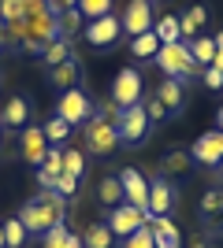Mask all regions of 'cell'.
Masks as SVG:
<instances>
[{
  "mask_svg": "<svg viewBox=\"0 0 223 248\" xmlns=\"http://www.w3.org/2000/svg\"><path fill=\"white\" fill-rule=\"evenodd\" d=\"M97 200H101L104 207L123 204V186H119V178H112V174L101 178V182H97Z\"/></svg>",
  "mask_w": 223,
  "mask_h": 248,
  "instance_id": "obj_23",
  "label": "cell"
},
{
  "mask_svg": "<svg viewBox=\"0 0 223 248\" xmlns=\"http://www.w3.org/2000/svg\"><path fill=\"white\" fill-rule=\"evenodd\" d=\"M123 30L130 37H138V33H149L156 26V15H153V0H130L127 8H123Z\"/></svg>",
  "mask_w": 223,
  "mask_h": 248,
  "instance_id": "obj_8",
  "label": "cell"
},
{
  "mask_svg": "<svg viewBox=\"0 0 223 248\" xmlns=\"http://www.w3.org/2000/svg\"><path fill=\"white\" fill-rule=\"evenodd\" d=\"M41 130H45V137H49V145H64V141H67V134H71V126H67L64 119H60V115H52V119H49V123H45Z\"/></svg>",
  "mask_w": 223,
  "mask_h": 248,
  "instance_id": "obj_30",
  "label": "cell"
},
{
  "mask_svg": "<svg viewBox=\"0 0 223 248\" xmlns=\"http://www.w3.org/2000/svg\"><path fill=\"white\" fill-rule=\"evenodd\" d=\"M64 170H67V174H74V178L86 174V159H82L78 148H64Z\"/></svg>",
  "mask_w": 223,
  "mask_h": 248,
  "instance_id": "obj_33",
  "label": "cell"
},
{
  "mask_svg": "<svg viewBox=\"0 0 223 248\" xmlns=\"http://www.w3.org/2000/svg\"><path fill=\"white\" fill-rule=\"evenodd\" d=\"M37 170H45V174L56 182V178L64 174V148H60V145H49V152H45V163L37 167Z\"/></svg>",
  "mask_w": 223,
  "mask_h": 248,
  "instance_id": "obj_29",
  "label": "cell"
},
{
  "mask_svg": "<svg viewBox=\"0 0 223 248\" xmlns=\"http://www.w3.org/2000/svg\"><path fill=\"white\" fill-rule=\"evenodd\" d=\"M190 52H193V60H197V67H212V60H216V41H212V37H193V41H190Z\"/></svg>",
  "mask_w": 223,
  "mask_h": 248,
  "instance_id": "obj_28",
  "label": "cell"
},
{
  "mask_svg": "<svg viewBox=\"0 0 223 248\" xmlns=\"http://www.w3.org/2000/svg\"><path fill=\"white\" fill-rule=\"evenodd\" d=\"M141 104H145V115H149V123H164L168 119V108L156 100V93H149V96H141Z\"/></svg>",
  "mask_w": 223,
  "mask_h": 248,
  "instance_id": "obj_34",
  "label": "cell"
},
{
  "mask_svg": "<svg viewBox=\"0 0 223 248\" xmlns=\"http://www.w3.org/2000/svg\"><path fill=\"white\" fill-rule=\"evenodd\" d=\"M19 222L26 226V233H49L52 226L67 222V197L60 193H37L19 207Z\"/></svg>",
  "mask_w": 223,
  "mask_h": 248,
  "instance_id": "obj_1",
  "label": "cell"
},
{
  "mask_svg": "<svg viewBox=\"0 0 223 248\" xmlns=\"http://www.w3.org/2000/svg\"><path fill=\"white\" fill-rule=\"evenodd\" d=\"M19 152H22V163H26V167H41V163H45V152H49V137H45L41 126H22Z\"/></svg>",
  "mask_w": 223,
  "mask_h": 248,
  "instance_id": "obj_10",
  "label": "cell"
},
{
  "mask_svg": "<svg viewBox=\"0 0 223 248\" xmlns=\"http://www.w3.org/2000/svg\"><path fill=\"white\" fill-rule=\"evenodd\" d=\"M190 248H212V245H208V241H193Z\"/></svg>",
  "mask_w": 223,
  "mask_h": 248,
  "instance_id": "obj_43",
  "label": "cell"
},
{
  "mask_svg": "<svg viewBox=\"0 0 223 248\" xmlns=\"http://www.w3.org/2000/svg\"><path fill=\"white\" fill-rule=\"evenodd\" d=\"M153 33L160 37V45H175V41H182L179 15H160V19H156V26H153Z\"/></svg>",
  "mask_w": 223,
  "mask_h": 248,
  "instance_id": "obj_25",
  "label": "cell"
},
{
  "mask_svg": "<svg viewBox=\"0 0 223 248\" xmlns=\"http://www.w3.org/2000/svg\"><path fill=\"white\" fill-rule=\"evenodd\" d=\"M216 170H220V174H223V159H220V167H216Z\"/></svg>",
  "mask_w": 223,
  "mask_h": 248,
  "instance_id": "obj_45",
  "label": "cell"
},
{
  "mask_svg": "<svg viewBox=\"0 0 223 248\" xmlns=\"http://www.w3.org/2000/svg\"><path fill=\"white\" fill-rule=\"evenodd\" d=\"M216 130L223 134V104H220V111H216Z\"/></svg>",
  "mask_w": 223,
  "mask_h": 248,
  "instance_id": "obj_41",
  "label": "cell"
},
{
  "mask_svg": "<svg viewBox=\"0 0 223 248\" xmlns=\"http://www.w3.org/2000/svg\"><path fill=\"white\" fill-rule=\"evenodd\" d=\"M26 119H30V104L22 100V96H11V100L0 108V123L11 126V130H22V126H26Z\"/></svg>",
  "mask_w": 223,
  "mask_h": 248,
  "instance_id": "obj_18",
  "label": "cell"
},
{
  "mask_svg": "<svg viewBox=\"0 0 223 248\" xmlns=\"http://www.w3.org/2000/svg\"><path fill=\"white\" fill-rule=\"evenodd\" d=\"M49 8L60 15V11H71V8H78V0H49Z\"/></svg>",
  "mask_w": 223,
  "mask_h": 248,
  "instance_id": "obj_39",
  "label": "cell"
},
{
  "mask_svg": "<svg viewBox=\"0 0 223 248\" xmlns=\"http://www.w3.org/2000/svg\"><path fill=\"white\" fill-rule=\"evenodd\" d=\"M119 186H123V200L145 211L149 207V178H141L138 167H123L119 170Z\"/></svg>",
  "mask_w": 223,
  "mask_h": 248,
  "instance_id": "obj_12",
  "label": "cell"
},
{
  "mask_svg": "<svg viewBox=\"0 0 223 248\" xmlns=\"http://www.w3.org/2000/svg\"><path fill=\"white\" fill-rule=\"evenodd\" d=\"M0 248H8V245H4V222H0Z\"/></svg>",
  "mask_w": 223,
  "mask_h": 248,
  "instance_id": "obj_44",
  "label": "cell"
},
{
  "mask_svg": "<svg viewBox=\"0 0 223 248\" xmlns=\"http://www.w3.org/2000/svg\"><path fill=\"white\" fill-rule=\"evenodd\" d=\"M130 52L138 56V60H156V52H160V37L153 30L149 33H138V37H130Z\"/></svg>",
  "mask_w": 223,
  "mask_h": 248,
  "instance_id": "obj_26",
  "label": "cell"
},
{
  "mask_svg": "<svg viewBox=\"0 0 223 248\" xmlns=\"http://www.w3.org/2000/svg\"><path fill=\"white\" fill-rule=\"evenodd\" d=\"M112 241H116V233L108 222H89L82 230V248H112Z\"/></svg>",
  "mask_w": 223,
  "mask_h": 248,
  "instance_id": "obj_20",
  "label": "cell"
},
{
  "mask_svg": "<svg viewBox=\"0 0 223 248\" xmlns=\"http://www.w3.org/2000/svg\"><path fill=\"white\" fill-rule=\"evenodd\" d=\"M56 30H60V37H64V41H71L74 33H82V11H78V8L60 11V15H56Z\"/></svg>",
  "mask_w": 223,
  "mask_h": 248,
  "instance_id": "obj_27",
  "label": "cell"
},
{
  "mask_svg": "<svg viewBox=\"0 0 223 248\" xmlns=\"http://www.w3.org/2000/svg\"><path fill=\"white\" fill-rule=\"evenodd\" d=\"M190 155H193V163H201V167H220V159H223V134L220 130H205V134L190 145Z\"/></svg>",
  "mask_w": 223,
  "mask_h": 248,
  "instance_id": "obj_11",
  "label": "cell"
},
{
  "mask_svg": "<svg viewBox=\"0 0 223 248\" xmlns=\"http://www.w3.org/2000/svg\"><path fill=\"white\" fill-rule=\"evenodd\" d=\"M212 41H216V48H223V30H220V33H216Z\"/></svg>",
  "mask_w": 223,
  "mask_h": 248,
  "instance_id": "obj_42",
  "label": "cell"
},
{
  "mask_svg": "<svg viewBox=\"0 0 223 248\" xmlns=\"http://www.w3.org/2000/svg\"><path fill=\"white\" fill-rule=\"evenodd\" d=\"M78 11L82 19H101V15H112V0H78Z\"/></svg>",
  "mask_w": 223,
  "mask_h": 248,
  "instance_id": "obj_32",
  "label": "cell"
},
{
  "mask_svg": "<svg viewBox=\"0 0 223 248\" xmlns=\"http://www.w3.org/2000/svg\"><path fill=\"white\" fill-rule=\"evenodd\" d=\"M197 215H201L205 226L212 230H223V189H208L201 197V207H197Z\"/></svg>",
  "mask_w": 223,
  "mask_h": 248,
  "instance_id": "obj_15",
  "label": "cell"
},
{
  "mask_svg": "<svg viewBox=\"0 0 223 248\" xmlns=\"http://www.w3.org/2000/svg\"><path fill=\"white\" fill-rule=\"evenodd\" d=\"M149 115H145V104H134V108H119V119H116V134H119V145H141L149 137Z\"/></svg>",
  "mask_w": 223,
  "mask_h": 248,
  "instance_id": "obj_4",
  "label": "cell"
},
{
  "mask_svg": "<svg viewBox=\"0 0 223 248\" xmlns=\"http://www.w3.org/2000/svg\"><path fill=\"white\" fill-rule=\"evenodd\" d=\"M26 11H22V0H0V19L4 22H15V19H22Z\"/></svg>",
  "mask_w": 223,
  "mask_h": 248,
  "instance_id": "obj_36",
  "label": "cell"
},
{
  "mask_svg": "<svg viewBox=\"0 0 223 248\" xmlns=\"http://www.w3.org/2000/svg\"><path fill=\"white\" fill-rule=\"evenodd\" d=\"M149 230H153L156 248H182V230L171 222V215H153L149 218Z\"/></svg>",
  "mask_w": 223,
  "mask_h": 248,
  "instance_id": "obj_14",
  "label": "cell"
},
{
  "mask_svg": "<svg viewBox=\"0 0 223 248\" xmlns=\"http://www.w3.org/2000/svg\"><path fill=\"white\" fill-rule=\"evenodd\" d=\"M116 119H119V108H112V100L97 104V108H93V115H89V123L82 126L86 152H93V155H108L112 148H119Z\"/></svg>",
  "mask_w": 223,
  "mask_h": 248,
  "instance_id": "obj_2",
  "label": "cell"
},
{
  "mask_svg": "<svg viewBox=\"0 0 223 248\" xmlns=\"http://www.w3.org/2000/svg\"><path fill=\"white\" fill-rule=\"evenodd\" d=\"M78 182H82V178H74V174H60L56 178V193H60V197H74V193H78Z\"/></svg>",
  "mask_w": 223,
  "mask_h": 248,
  "instance_id": "obj_37",
  "label": "cell"
},
{
  "mask_svg": "<svg viewBox=\"0 0 223 248\" xmlns=\"http://www.w3.org/2000/svg\"><path fill=\"white\" fill-rule=\"evenodd\" d=\"M22 241H26V226H22L19 215H15V218L4 222V245L8 248H22Z\"/></svg>",
  "mask_w": 223,
  "mask_h": 248,
  "instance_id": "obj_31",
  "label": "cell"
},
{
  "mask_svg": "<svg viewBox=\"0 0 223 248\" xmlns=\"http://www.w3.org/2000/svg\"><path fill=\"white\" fill-rule=\"evenodd\" d=\"M41 248H82V237H78V233H71L67 226H52V230L41 237Z\"/></svg>",
  "mask_w": 223,
  "mask_h": 248,
  "instance_id": "obj_21",
  "label": "cell"
},
{
  "mask_svg": "<svg viewBox=\"0 0 223 248\" xmlns=\"http://www.w3.org/2000/svg\"><path fill=\"white\" fill-rule=\"evenodd\" d=\"M160 167H164V174H175V178H179V174H186V170L193 167V155L186 152V148H171V152L164 155V163H160Z\"/></svg>",
  "mask_w": 223,
  "mask_h": 248,
  "instance_id": "obj_24",
  "label": "cell"
},
{
  "mask_svg": "<svg viewBox=\"0 0 223 248\" xmlns=\"http://www.w3.org/2000/svg\"><path fill=\"white\" fill-rule=\"evenodd\" d=\"M156 100L168 108V115H179L182 104H186V89H182L179 78H164V82L156 85Z\"/></svg>",
  "mask_w": 223,
  "mask_h": 248,
  "instance_id": "obj_16",
  "label": "cell"
},
{
  "mask_svg": "<svg viewBox=\"0 0 223 248\" xmlns=\"http://www.w3.org/2000/svg\"><path fill=\"white\" fill-rule=\"evenodd\" d=\"M201 82L205 89H223V71L220 67H201Z\"/></svg>",
  "mask_w": 223,
  "mask_h": 248,
  "instance_id": "obj_38",
  "label": "cell"
},
{
  "mask_svg": "<svg viewBox=\"0 0 223 248\" xmlns=\"http://www.w3.org/2000/svg\"><path fill=\"white\" fill-rule=\"evenodd\" d=\"M156 67L164 71V78H179V82H186V78H197V74H201V67H197V60H193V52H190V45H186V41L160 45Z\"/></svg>",
  "mask_w": 223,
  "mask_h": 248,
  "instance_id": "obj_3",
  "label": "cell"
},
{
  "mask_svg": "<svg viewBox=\"0 0 223 248\" xmlns=\"http://www.w3.org/2000/svg\"><path fill=\"white\" fill-rule=\"evenodd\" d=\"M49 78H52V85L56 89H74V82H78V78H82V67H78V60H67V63H60V67H52V71H49Z\"/></svg>",
  "mask_w": 223,
  "mask_h": 248,
  "instance_id": "obj_19",
  "label": "cell"
},
{
  "mask_svg": "<svg viewBox=\"0 0 223 248\" xmlns=\"http://www.w3.org/2000/svg\"><path fill=\"white\" fill-rule=\"evenodd\" d=\"M56 115H60L67 126H86V123H89V115H93V100H89V96L74 85V89H67V93L60 96Z\"/></svg>",
  "mask_w": 223,
  "mask_h": 248,
  "instance_id": "obj_6",
  "label": "cell"
},
{
  "mask_svg": "<svg viewBox=\"0 0 223 248\" xmlns=\"http://www.w3.org/2000/svg\"><path fill=\"white\" fill-rule=\"evenodd\" d=\"M108 226H112V233H116V237L127 241L130 233H138L141 226H149V211H141V207H134V204H127V200H123V204L112 207Z\"/></svg>",
  "mask_w": 223,
  "mask_h": 248,
  "instance_id": "obj_7",
  "label": "cell"
},
{
  "mask_svg": "<svg viewBox=\"0 0 223 248\" xmlns=\"http://www.w3.org/2000/svg\"><path fill=\"white\" fill-rule=\"evenodd\" d=\"M175 200H179V193H175V186H171L168 178H153L149 182V218L153 215H171L175 211Z\"/></svg>",
  "mask_w": 223,
  "mask_h": 248,
  "instance_id": "obj_13",
  "label": "cell"
},
{
  "mask_svg": "<svg viewBox=\"0 0 223 248\" xmlns=\"http://www.w3.org/2000/svg\"><path fill=\"white\" fill-rule=\"evenodd\" d=\"M74 52H71V41H64V37H56V41H49L45 45V52H41V63L52 71V67H60V63H67Z\"/></svg>",
  "mask_w": 223,
  "mask_h": 248,
  "instance_id": "obj_22",
  "label": "cell"
},
{
  "mask_svg": "<svg viewBox=\"0 0 223 248\" xmlns=\"http://www.w3.org/2000/svg\"><path fill=\"white\" fill-rule=\"evenodd\" d=\"M145 96V82H141L138 67H123V71L112 78V104L116 108H134Z\"/></svg>",
  "mask_w": 223,
  "mask_h": 248,
  "instance_id": "obj_5",
  "label": "cell"
},
{
  "mask_svg": "<svg viewBox=\"0 0 223 248\" xmlns=\"http://www.w3.org/2000/svg\"><path fill=\"white\" fill-rule=\"evenodd\" d=\"M0 48H8V26H4V19H0Z\"/></svg>",
  "mask_w": 223,
  "mask_h": 248,
  "instance_id": "obj_40",
  "label": "cell"
},
{
  "mask_svg": "<svg viewBox=\"0 0 223 248\" xmlns=\"http://www.w3.org/2000/svg\"><path fill=\"white\" fill-rule=\"evenodd\" d=\"M208 22V8L205 4H190L186 15H179V30H182V41L190 45L193 37H201V26Z\"/></svg>",
  "mask_w": 223,
  "mask_h": 248,
  "instance_id": "obj_17",
  "label": "cell"
},
{
  "mask_svg": "<svg viewBox=\"0 0 223 248\" xmlns=\"http://www.w3.org/2000/svg\"><path fill=\"white\" fill-rule=\"evenodd\" d=\"M119 33H123V22L116 15H101V19L86 22V41L93 45V48H112L119 41Z\"/></svg>",
  "mask_w": 223,
  "mask_h": 248,
  "instance_id": "obj_9",
  "label": "cell"
},
{
  "mask_svg": "<svg viewBox=\"0 0 223 248\" xmlns=\"http://www.w3.org/2000/svg\"><path fill=\"white\" fill-rule=\"evenodd\" d=\"M123 248H156V241H153V230L141 226L138 233H130V237L123 241Z\"/></svg>",
  "mask_w": 223,
  "mask_h": 248,
  "instance_id": "obj_35",
  "label": "cell"
}]
</instances>
